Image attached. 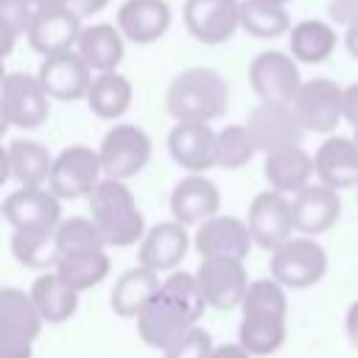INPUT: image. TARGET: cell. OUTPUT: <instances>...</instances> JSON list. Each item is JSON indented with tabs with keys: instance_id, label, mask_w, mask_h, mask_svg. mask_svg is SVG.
<instances>
[{
	"instance_id": "6da1fadb",
	"label": "cell",
	"mask_w": 358,
	"mask_h": 358,
	"mask_svg": "<svg viewBox=\"0 0 358 358\" xmlns=\"http://www.w3.org/2000/svg\"><path fill=\"white\" fill-rule=\"evenodd\" d=\"M207 308L210 305L201 294L196 274L171 271L162 280L157 296L148 302V308L134 319V327L143 344L154 350H168L193 324H199Z\"/></svg>"
},
{
	"instance_id": "7a4b0ae2",
	"label": "cell",
	"mask_w": 358,
	"mask_h": 358,
	"mask_svg": "<svg viewBox=\"0 0 358 358\" xmlns=\"http://www.w3.org/2000/svg\"><path fill=\"white\" fill-rule=\"evenodd\" d=\"M229 106V84L213 67H187L173 76L165 109L173 120H215Z\"/></svg>"
},
{
	"instance_id": "3957f363",
	"label": "cell",
	"mask_w": 358,
	"mask_h": 358,
	"mask_svg": "<svg viewBox=\"0 0 358 358\" xmlns=\"http://www.w3.org/2000/svg\"><path fill=\"white\" fill-rule=\"evenodd\" d=\"M87 199H90V215L98 224L106 246L123 249V246L143 241L145 221H143V213L123 179L103 176Z\"/></svg>"
},
{
	"instance_id": "277c9868",
	"label": "cell",
	"mask_w": 358,
	"mask_h": 358,
	"mask_svg": "<svg viewBox=\"0 0 358 358\" xmlns=\"http://www.w3.org/2000/svg\"><path fill=\"white\" fill-rule=\"evenodd\" d=\"M42 324L31 294L11 285L0 288V358H31Z\"/></svg>"
},
{
	"instance_id": "5b68a950",
	"label": "cell",
	"mask_w": 358,
	"mask_h": 358,
	"mask_svg": "<svg viewBox=\"0 0 358 358\" xmlns=\"http://www.w3.org/2000/svg\"><path fill=\"white\" fill-rule=\"evenodd\" d=\"M327 271V252L313 235H294L271 252V277L291 291L316 285Z\"/></svg>"
},
{
	"instance_id": "8992f818",
	"label": "cell",
	"mask_w": 358,
	"mask_h": 358,
	"mask_svg": "<svg viewBox=\"0 0 358 358\" xmlns=\"http://www.w3.org/2000/svg\"><path fill=\"white\" fill-rule=\"evenodd\" d=\"M50 95L42 87L39 76L8 73L0 84V115L6 126L36 129L50 115Z\"/></svg>"
},
{
	"instance_id": "52a82bcc",
	"label": "cell",
	"mask_w": 358,
	"mask_h": 358,
	"mask_svg": "<svg viewBox=\"0 0 358 358\" xmlns=\"http://www.w3.org/2000/svg\"><path fill=\"white\" fill-rule=\"evenodd\" d=\"M98 157H101L103 176L126 182L148 165L151 137L145 134V129H140L134 123H117L103 134V140L98 145Z\"/></svg>"
},
{
	"instance_id": "ba28073f",
	"label": "cell",
	"mask_w": 358,
	"mask_h": 358,
	"mask_svg": "<svg viewBox=\"0 0 358 358\" xmlns=\"http://www.w3.org/2000/svg\"><path fill=\"white\" fill-rule=\"evenodd\" d=\"M103 179V168H101V157L98 148L90 145H67L64 151H59L53 157V171L48 179V187L64 201V199H84L90 196L98 182Z\"/></svg>"
},
{
	"instance_id": "9c48e42d",
	"label": "cell",
	"mask_w": 358,
	"mask_h": 358,
	"mask_svg": "<svg viewBox=\"0 0 358 358\" xmlns=\"http://www.w3.org/2000/svg\"><path fill=\"white\" fill-rule=\"evenodd\" d=\"M246 129H249L257 151H263V154L282 151V148H291V145H302V137H305V126H302L294 103L260 101L249 112Z\"/></svg>"
},
{
	"instance_id": "30bf717a",
	"label": "cell",
	"mask_w": 358,
	"mask_h": 358,
	"mask_svg": "<svg viewBox=\"0 0 358 358\" xmlns=\"http://www.w3.org/2000/svg\"><path fill=\"white\" fill-rule=\"evenodd\" d=\"M249 84L260 101L294 103L302 87L299 62L282 50H263L249 64Z\"/></svg>"
},
{
	"instance_id": "8fae6325",
	"label": "cell",
	"mask_w": 358,
	"mask_h": 358,
	"mask_svg": "<svg viewBox=\"0 0 358 358\" xmlns=\"http://www.w3.org/2000/svg\"><path fill=\"white\" fill-rule=\"evenodd\" d=\"M246 224L252 232V241L260 249H277L288 238H294L296 224H294V204L285 193L280 190H263L252 199Z\"/></svg>"
},
{
	"instance_id": "7c38bea8",
	"label": "cell",
	"mask_w": 358,
	"mask_h": 358,
	"mask_svg": "<svg viewBox=\"0 0 358 358\" xmlns=\"http://www.w3.org/2000/svg\"><path fill=\"white\" fill-rule=\"evenodd\" d=\"M294 109L305 126V131L313 134H330L344 120V87H338L330 78H310L302 81Z\"/></svg>"
},
{
	"instance_id": "4fadbf2b",
	"label": "cell",
	"mask_w": 358,
	"mask_h": 358,
	"mask_svg": "<svg viewBox=\"0 0 358 358\" xmlns=\"http://www.w3.org/2000/svg\"><path fill=\"white\" fill-rule=\"evenodd\" d=\"M81 20L84 17L73 6H39L28 28V45L39 56L76 50L78 36L84 31Z\"/></svg>"
},
{
	"instance_id": "5bb4252c",
	"label": "cell",
	"mask_w": 358,
	"mask_h": 358,
	"mask_svg": "<svg viewBox=\"0 0 358 358\" xmlns=\"http://www.w3.org/2000/svg\"><path fill=\"white\" fill-rule=\"evenodd\" d=\"M196 280L201 285L207 305L218 310L241 308L246 288L252 282L246 277L243 260H235V257H201L196 268Z\"/></svg>"
},
{
	"instance_id": "9a60e30c",
	"label": "cell",
	"mask_w": 358,
	"mask_h": 358,
	"mask_svg": "<svg viewBox=\"0 0 358 358\" xmlns=\"http://www.w3.org/2000/svg\"><path fill=\"white\" fill-rule=\"evenodd\" d=\"M3 218L11 229H45L59 227L62 221V199L48 185H20L3 199Z\"/></svg>"
},
{
	"instance_id": "2e32d148",
	"label": "cell",
	"mask_w": 358,
	"mask_h": 358,
	"mask_svg": "<svg viewBox=\"0 0 358 358\" xmlns=\"http://www.w3.org/2000/svg\"><path fill=\"white\" fill-rule=\"evenodd\" d=\"M185 28L201 45H221L241 28V0H187Z\"/></svg>"
},
{
	"instance_id": "e0dca14e",
	"label": "cell",
	"mask_w": 358,
	"mask_h": 358,
	"mask_svg": "<svg viewBox=\"0 0 358 358\" xmlns=\"http://www.w3.org/2000/svg\"><path fill=\"white\" fill-rule=\"evenodd\" d=\"M36 76L53 101H81L87 98L95 73L81 59L78 50H62V53L42 56Z\"/></svg>"
},
{
	"instance_id": "ac0fdd59",
	"label": "cell",
	"mask_w": 358,
	"mask_h": 358,
	"mask_svg": "<svg viewBox=\"0 0 358 358\" xmlns=\"http://www.w3.org/2000/svg\"><path fill=\"white\" fill-rule=\"evenodd\" d=\"M215 137L207 120H176L168 131V154L187 173H204L215 168Z\"/></svg>"
},
{
	"instance_id": "d6986e66",
	"label": "cell",
	"mask_w": 358,
	"mask_h": 358,
	"mask_svg": "<svg viewBox=\"0 0 358 358\" xmlns=\"http://www.w3.org/2000/svg\"><path fill=\"white\" fill-rule=\"evenodd\" d=\"M252 232L249 224L235 218V215H213L204 224L196 227L193 235V246L199 252V257H235V260H246V255L252 252Z\"/></svg>"
},
{
	"instance_id": "ffe728a7",
	"label": "cell",
	"mask_w": 358,
	"mask_h": 358,
	"mask_svg": "<svg viewBox=\"0 0 358 358\" xmlns=\"http://www.w3.org/2000/svg\"><path fill=\"white\" fill-rule=\"evenodd\" d=\"M221 213V193L204 173H187L171 190V215L185 227H199Z\"/></svg>"
},
{
	"instance_id": "44dd1931",
	"label": "cell",
	"mask_w": 358,
	"mask_h": 358,
	"mask_svg": "<svg viewBox=\"0 0 358 358\" xmlns=\"http://www.w3.org/2000/svg\"><path fill=\"white\" fill-rule=\"evenodd\" d=\"M294 204V224L299 235H322L336 227L341 215V196L336 187L324 182H310L291 199Z\"/></svg>"
},
{
	"instance_id": "7402d4cb",
	"label": "cell",
	"mask_w": 358,
	"mask_h": 358,
	"mask_svg": "<svg viewBox=\"0 0 358 358\" xmlns=\"http://www.w3.org/2000/svg\"><path fill=\"white\" fill-rule=\"evenodd\" d=\"M187 249H190L187 227L173 218V221H162V224L145 229L137 257H140V266L162 274V271H173L185 260Z\"/></svg>"
},
{
	"instance_id": "603a6c76",
	"label": "cell",
	"mask_w": 358,
	"mask_h": 358,
	"mask_svg": "<svg viewBox=\"0 0 358 358\" xmlns=\"http://www.w3.org/2000/svg\"><path fill=\"white\" fill-rule=\"evenodd\" d=\"M53 171V157L50 151L36 143V140H11L3 154H0V182L6 179H17V185H48Z\"/></svg>"
},
{
	"instance_id": "cb8c5ba5",
	"label": "cell",
	"mask_w": 358,
	"mask_h": 358,
	"mask_svg": "<svg viewBox=\"0 0 358 358\" xmlns=\"http://www.w3.org/2000/svg\"><path fill=\"white\" fill-rule=\"evenodd\" d=\"M117 28L137 45L162 39L171 28V6L165 0H123L117 8Z\"/></svg>"
},
{
	"instance_id": "d4e9b609",
	"label": "cell",
	"mask_w": 358,
	"mask_h": 358,
	"mask_svg": "<svg viewBox=\"0 0 358 358\" xmlns=\"http://www.w3.org/2000/svg\"><path fill=\"white\" fill-rule=\"evenodd\" d=\"M263 176L268 182L271 190L280 193H299L302 187H308L316 176V162L313 157L302 148V145H291L282 151H271L263 159Z\"/></svg>"
},
{
	"instance_id": "484cf974",
	"label": "cell",
	"mask_w": 358,
	"mask_h": 358,
	"mask_svg": "<svg viewBox=\"0 0 358 358\" xmlns=\"http://www.w3.org/2000/svg\"><path fill=\"white\" fill-rule=\"evenodd\" d=\"M316 179L344 190L358 185V143L352 137H327L313 154Z\"/></svg>"
},
{
	"instance_id": "4316f807",
	"label": "cell",
	"mask_w": 358,
	"mask_h": 358,
	"mask_svg": "<svg viewBox=\"0 0 358 358\" xmlns=\"http://www.w3.org/2000/svg\"><path fill=\"white\" fill-rule=\"evenodd\" d=\"M159 285H162V280L157 271H151L145 266L129 268L115 280L112 294H109V305L120 319H137L148 308V302L157 296Z\"/></svg>"
},
{
	"instance_id": "83f0119b",
	"label": "cell",
	"mask_w": 358,
	"mask_h": 358,
	"mask_svg": "<svg viewBox=\"0 0 358 358\" xmlns=\"http://www.w3.org/2000/svg\"><path fill=\"white\" fill-rule=\"evenodd\" d=\"M123 39L126 36L117 25L95 22V25H84L76 50L92 67V73H106V70H117V64L123 62V50H126Z\"/></svg>"
},
{
	"instance_id": "f1b7e54d",
	"label": "cell",
	"mask_w": 358,
	"mask_h": 358,
	"mask_svg": "<svg viewBox=\"0 0 358 358\" xmlns=\"http://www.w3.org/2000/svg\"><path fill=\"white\" fill-rule=\"evenodd\" d=\"M28 294H31L36 310L42 313L45 324H62V322H67V319L76 313V308H78V291L70 288V285L59 277L56 268L42 271V274L34 280V285H31Z\"/></svg>"
},
{
	"instance_id": "f546056e",
	"label": "cell",
	"mask_w": 358,
	"mask_h": 358,
	"mask_svg": "<svg viewBox=\"0 0 358 358\" xmlns=\"http://www.w3.org/2000/svg\"><path fill=\"white\" fill-rule=\"evenodd\" d=\"M84 101L101 120H120L131 106V81L117 70L95 73Z\"/></svg>"
},
{
	"instance_id": "4dcf8cb0",
	"label": "cell",
	"mask_w": 358,
	"mask_h": 358,
	"mask_svg": "<svg viewBox=\"0 0 358 358\" xmlns=\"http://www.w3.org/2000/svg\"><path fill=\"white\" fill-rule=\"evenodd\" d=\"M336 42H338L336 28L324 20H302L296 25H291V31H288V48L299 64L327 62L336 50Z\"/></svg>"
},
{
	"instance_id": "1f68e13d",
	"label": "cell",
	"mask_w": 358,
	"mask_h": 358,
	"mask_svg": "<svg viewBox=\"0 0 358 358\" xmlns=\"http://www.w3.org/2000/svg\"><path fill=\"white\" fill-rule=\"evenodd\" d=\"M11 255L17 257V263H22L28 268H36V271L56 268V263H59L56 227L14 229V235H11Z\"/></svg>"
},
{
	"instance_id": "d6a6232c",
	"label": "cell",
	"mask_w": 358,
	"mask_h": 358,
	"mask_svg": "<svg viewBox=\"0 0 358 358\" xmlns=\"http://www.w3.org/2000/svg\"><path fill=\"white\" fill-rule=\"evenodd\" d=\"M56 271L78 294L81 291H90L101 280H106V274H109L106 249H90V252H78V255H64V257H59Z\"/></svg>"
},
{
	"instance_id": "836d02e7",
	"label": "cell",
	"mask_w": 358,
	"mask_h": 358,
	"mask_svg": "<svg viewBox=\"0 0 358 358\" xmlns=\"http://www.w3.org/2000/svg\"><path fill=\"white\" fill-rule=\"evenodd\" d=\"M241 28L255 39H277L291 31L285 6L266 0H241Z\"/></svg>"
},
{
	"instance_id": "e575fe53",
	"label": "cell",
	"mask_w": 358,
	"mask_h": 358,
	"mask_svg": "<svg viewBox=\"0 0 358 358\" xmlns=\"http://www.w3.org/2000/svg\"><path fill=\"white\" fill-rule=\"evenodd\" d=\"M285 285L277 282L274 277L252 280L246 288V296L241 302V316H255V319H288V296Z\"/></svg>"
},
{
	"instance_id": "d590c367",
	"label": "cell",
	"mask_w": 358,
	"mask_h": 358,
	"mask_svg": "<svg viewBox=\"0 0 358 358\" xmlns=\"http://www.w3.org/2000/svg\"><path fill=\"white\" fill-rule=\"evenodd\" d=\"M288 327L285 319H255V316H241L238 324V341L255 355H274L285 344Z\"/></svg>"
},
{
	"instance_id": "8d00e7d4",
	"label": "cell",
	"mask_w": 358,
	"mask_h": 358,
	"mask_svg": "<svg viewBox=\"0 0 358 358\" xmlns=\"http://www.w3.org/2000/svg\"><path fill=\"white\" fill-rule=\"evenodd\" d=\"M56 246H59V257H64L90 249H106V241L98 224L92 221V215H70L62 218L56 227Z\"/></svg>"
},
{
	"instance_id": "74e56055",
	"label": "cell",
	"mask_w": 358,
	"mask_h": 358,
	"mask_svg": "<svg viewBox=\"0 0 358 358\" xmlns=\"http://www.w3.org/2000/svg\"><path fill=\"white\" fill-rule=\"evenodd\" d=\"M257 154V145L246 129V123H229L215 137V168L238 171Z\"/></svg>"
},
{
	"instance_id": "f35d334b",
	"label": "cell",
	"mask_w": 358,
	"mask_h": 358,
	"mask_svg": "<svg viewBox=\"0 0 358 358\" xmlns=\"http://www.w3.org/2000/svg\"><path fill=\"white\" fill-rule=\"evenodd\" d=\"M34 11L31 0H0V56H8L20 36H28Z\"/></svg>"
},
{
	"instance_id": "ab89813d",
	"label": "cell",
	"mask_w": 358,
	"mask_h": 358,
	"mask_svg": "<svg viewBox=\"0 0 358 358\" xmlns=\"http://www.w3.org/2000/svg\"><path fill=\"white\" fill-rule=\"evenodd\" d=\"M213 350H215L213 336L204 327L193 324L179 341H173L168 350H162V358H213Z\"/></svg>"
},
{
	"instance_id": "60d3db41",
	"label": "cell",
	"mask_w": 358,
	"mask_h": 358,
	"mask_svg": "<svg viewBox=\"0 0 358 358\" xmlns=\"http://www.w3.org/2000/svg\"><path fill=\"white\" fill-rule=\"evenodd\" d=\"M330 22L341 28L358 25V0H330Z\"/></svg>"
},
{
	"instance_id": "b9f144b4",
	"label": "cell",
	"mask_w": 358,
	"mask_h": 358,
	"mask_svg": "<svg viewBox=\"0 0 358 358\" xmlns=\"http://www.w3.org/2000/svg\"><path fill=\"white\" fill-rule=\"evenodd\" d=\"M344 120H350L352 126L358 123V84L344 87Z\"/></svg>"
},
{
	"instance_id": "7bdbcfd3",
	"label": "cell",
	"mask_w": 358,
	"mask_h": 358,
	"mask_svg": "<svg viewBox=\"0 0 358 358\" xmlns=\"http://www.w3.org/2000/svg\"><path fill=\"white\" fill-rule=\"evenodd\" d=\"M344 333H347V341L358 350V299L344 313Z\"/></svg>"
},
{
	"instance_id": "ee69618b",
	"label": "cell",
	"mask_w": 358,
	"mask_h": 358,
	"mask_svg": "<svg viewBox=\"0 0 358 358\" xmlns=\"http://www.w3.org/2000/svg\"><path fill=\"white\" fill-rule=\"evenodd\" d=\"M213 358H255V355L238 341V344H215Z\"/></svg>"
},
{
	"instance_id": "f6af8a7d",
	"label": "cell",
	"mask_w": 358,
	"mask_h": 358,
	"mask_svg": "<svg viewBox=\"0 0 358 358\" xmlns=\"http://www.w3.org/2000/svg\"><path fill=\"white\" fill-rule=\"evenodd\" d=\"M81 17H92V14H98V11H103L106 6H109V0H73L70 3Z\"/></svg>"
},
{
	"instance_id": "bcb514c9",
	"label": "cell",
	"mask_w": 358,
	"mask_h": 358,
	"mask_svg": "<svg viewBox=\"0 0 358 358\" xmlns=\"http://www.w3.org/2000/svg\"><path fill=\"white\" fill-rule=\"evenodd\" d=\"M344 45H347V50H350V56L358 62V25H352V28H347V34H344Z\"/></svg>"
},
{
	"instance_id": "7dc6e473",
	"label": "cell",
	"mask_w": 358,
	"mask_h": 358,
	"mask_svg": "<svg viewBox=\"0 0 358 358\" xmlns=\"http://www.w3.org/2000/svg\"><path fill=\"white\" fill-rule=\"evenodd\" d=\"M31 3L39 8V6H70L73 0H31Z\"/></svg>"
},
{
	"instance_id": "c3c4849f",
	"label": "cell",
	"mask_w": 358,
	"mask_h": 358,
	"mask_svg": "<svg viewBox=\"0 0 358 358\" xmlns=\"http://www.w3.org/2000/svg\"><path fill=\"white\" fill-rule=\"evenodd\" d=\"M266 3H277V6H288L291 0H266Z\"/></svg>"
},
{
	"instance_id": "681fc988",
	"label": "cell",
	"mask_w": 358,
	"mask_h": 358,
	"mask_svg": "<svg viewBox=\"0 0 358 358\" xmlns=\"http://www.w3.org/2000/svg\"><path fill=\"white\" fill-rule=\"evenodd\" d=\"M352 140H355V143H358V123H355V126H352Z\"/></svg>"
},
{
	"instance_id": "f907efd6",
	"label": "cell",
	"mask_w": 358,
	"mask_h": 358,
	"mask_svg": "<svg viewBox=\"0 0 358 358\" xmlns=\"http://www.w3.org/2000/svg\"><path fill=\"white\" fill-rule=\"evenodd\" d=\"M355 190H358V185H355Z\"/></svg>"
}]
</instances>
